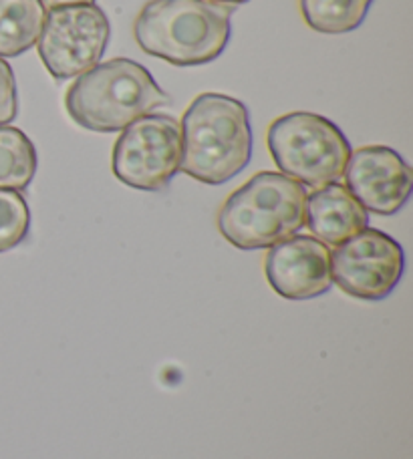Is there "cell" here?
Masks as SVG:
<instances>
[{"mask_svg": "<svg viewBox=\"0 0 413 459\" xmlns=\"http://www.w3.org/2000/svg\"><path fill=\"white\" fill-rule=\"evenodd\" d=\"M180 169L208 186L236 178L252 158V127L246 105L224 93H202L180 123Z\"/></svg>", "mask_w": 413, "mask_h": 459, "instance_id": "1", "label": "cell"}, {"mask_svg": "<svg viewBox=\"0 0 413 459\" xmlns=\"http://www.w3.org/2000/svg\"><path fill=\"white\" fill-rule=\"evenodd\" d=\"M234 8L212 0H150L134 24L142 51L176 67L212 63L230 40Z\"/></svg>", "mask_w": 413, "mask_h": 459, "instance_id": "2", "label": "cell"}, {"mask_svg": "<svg viewBox=\"0 0 413 459\" xmlns=\"http://www.w3.org/2000/svg\"><path fill=\"white\" fill-rule=\"evenodd\" d=\"M170 101L152 73L131 59L97 63L77 77L65 95L69 117L79 127L97 134L123 131Z\"/></svg>", "mask_w": 413, "mask_h": 459, "instance_id": "3", "label": "cell"}, {"mask_svg": "<svg viewBox=\"0 0 413 459\" xmlns=\"http://www.w3.org/2000/svg\"><path fill=\"white\" fill-rule=\"evenodd\" d=\"M307 195L296 179L260 171L228 195L218 214L220 234L241 250L270 248L301 232Z\"/></svg>", "mask_w": 413, "mask_h": 459, "instance_id": "4", "label": "cell"}, {"mask_svg": "<svg viewBox=\"0 0 413 459\" xmlns=\"http://www.w3.org/2000/svg\"><path fill=\"white\" fill-rule=\"evenodd\" d=\"M267 142L280 174L315 190L338 182L351 155L343 131L311 111H293L272 121Z\"/></svg>", "mask_w": 413, "mask_h": 459, "instance_id": "5", "label": "cell"}, {"mask_svg": "<svg viewBox=\"0 0 413 459\" xmlns=\"http://www.w3.org/2000/svg\"><path fill=\"white\" fill-rule=\"evenodd\" d=\"M180 123L162 113H147L121 131L113 147L115 178L134 190L160 192L180 171Z\"/></svg>", "mask_w": 413, "mask_h": 459, "instance_id": "6", "label": "cell"}, {"mask_svg": "<svg viewBox=\"0 0 413 459\" xmlns=\"http://www.w3.org/2000/svg\"><path fill=\"white\" fill-rule=\"evenodd\" d=\"M110 32L97 4L53 8L40 30L39 55L55 79H77L101 61Z\"/></svg>", "mask_w": 413, "mask_h": 459, "instance_id": "7", "label": "cell"}, {"mask_svg": "<svg viewBox=\"0 0 413 459\" xmlns=\"http://www.w3.org/2000/svg\"><path fill=\"white\" fill-rule=\"evenodd\" d=\"M406 270V254L390 234L365 228L330 254L333 282L353 299L377 302L390 297Z\"/></svg>", "mask_w": 413, "mask_h": 459, "instance_id": "8", "label": "cell"}, {"mask_svg": "<svg viewBox=\"0 0 413 459\" xmlns=\"http://www.w3.org/2000/svg\"><path fill=\"white\" fill-rule=\"evenodd\" d=\"M343 178L367 212L393 216L406 206L413 190V169L401 155L385 145H367L351 152Z\"/></svg>", "mask_w": 413, "mask_h": 459, "instance_id": "9", "label": "cell"}, {"mask_svg": "<svg viewBox=\"0 0 413 459\" xmlns=\"http://www.w3.org/2000/svg\"><path fill=\"white\" fill-rule=\"evenodd\" d=\"M264 274L272 290L286 300L323 297L333 286L329 246L315 236H291L270 246Z\"/></svg>", "mask_w": 413, "mask_h": 459, "instance_id": "10", "label": "cell"}, {"mask_svg": "<svg viewBox=\"0 0 413 459\" xmlns=\"http://www.w3.org/2000/svg\"><path fill=\"white\" fill-rule=\"evenodd\" d=\"M304 226L315 234L317 240L338 246L349 240L361 230L369 228V214L357 198L338 182L317 187L307 195Z\"/></svg>", "mask_w": 413, "mask_h": 459, "instance_id": "11", "label": "cell"}, {"mask_svg": "<svg viewBox=\"0 0 413 459\" xmlns=\"http://www.w3.org/2000/svg\"><path fill=\"white\" fill-rule=\"evenodd\" d=\"M45 19L40 0H0V59L19 56L35 47Z\"/></svg>", "mask_w": 413, "mask_h": 459, "instance_id": "12", "label": "cell"}, {"mask_svg": "<svg viewBox=\"0 0 413 459\" xmlns=\"http://www.w3.org/2000/svg\"><path fill=\"white\" fill-rule=\"evenodd\" d=\"M37 150L27 134L0 126V190H27L37 174Z\"/></svg>", "mask_w": 413, "mask_h": 459, "instance_id": "13", "label": "cell"}, {"mask_svg": "<svg viewBox=\"0 0 413 459\" xmlns=\"http://www.w3.org/2000/svg\"><path fill=\"white\" fill-rule=\"evenodd\" d=\"M373 0H301L303 19L323 35H345L359 29Z\"/></svg>", "mask_w": 413, "mask_h": 459, "instance_id": "14", "label": "cell"}, {"mask_svg": "<svg viewBox=\"0 0 413 459\" xmlns=\"http://www.w3.org/2000/svg\"><path fill=\"white\" fill-rule=\"evenodd\" d=\"M31 210L24 195L16 190H0V254L27 240Z\"/></svg>", "mask_w": 413, "mask_h": 459, "instance_id": "15", "label": "cell"}, {"mask_svg": "<svg viewBox=\"0 0 413 459\" xmlns=\"http://www.w3.org/2000/svg\"><path fill=\"white\" fill-rule=\"evenodd\" d=\"M19 113V97H16L14 73L4 59H0V126L16 119Z\"/></svg>", "mask_w": 413, "mask_h": 459, "instance_id": "16", "label": "cell"}, {"mask_svg": "<svg viewBox=\"0 0 413 459\" xmlns=\"http://www.w3.org/2000/svg\"><path fill=\"white\" fill-rule=\"evenodd\" d=\"M40 4L45 6V11H53V8L63 6H81V4H95V0H40Z\"/></svg>", "mask_w": 413, "mask_h": 459, "instance_id": "17", "label": "cell"}, {"mask_svg": "<svg viewBox=\"0 0 413 459\" xmlns=\"http://www.w3.org/2000/svg\"><path fill=\"white\" fill-rule=\"evenodd\" d=\"M212 3H220V4L234 6V4H244V3H248V0H212Z\"/></svg>", "mask_w": 413, "mask_h": 459, "instance_id": "18", "label": "cell"}]
</instances>
